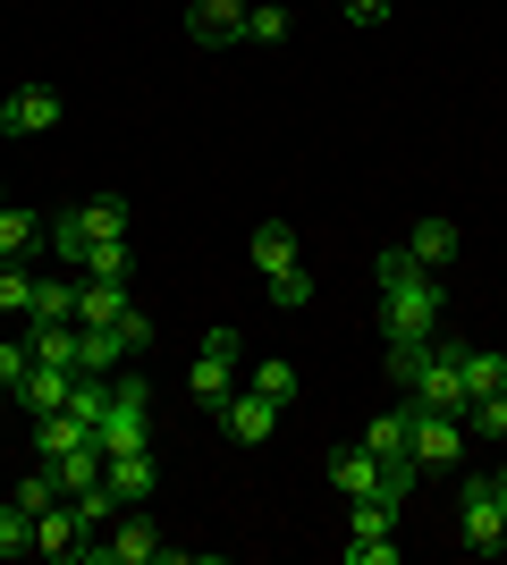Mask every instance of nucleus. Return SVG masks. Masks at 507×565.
Returning <instances> with one entry per match:
<instances>
[{"mask_svg": "<svg viewBox=\"0 0 507 565\" xmlns=\"http://www.w3.org/2000/svg\"><path fill=\"white\" fill-rule=\"evenodd\" d=\"M381 338H389V380H398V388H406V380L432 363V347L448 338V287H440V270H423L406 245L381 254Z\"/></svg>", "mask_w": 507, "mask_h": 565, "instance_id": "1", "label": "nucleus"}, {"mask_svg": "<svg viewBox=\"0 0 507 565\" xmlns=\"http://www.w3.org/2000/svg\"><path fill=\"white\" fill-rule=\"evenodd\" d=\"M457 541L474 557H499L507 548V498L490 490V472H465L457 481Z\"/></svg>", "mask_w": 507, "mask_h": 565, "instance_id": "2", "label": "nucleus"}, {"mask_svg": "<svg viewBox=\"0 0 507 565\" xmlns=\"http://www.w3.org/2000/svg\"><path fill=\"white\" fill-rule=\"evenodd\" d=\"M237 354H245V338H237V330H203V354L187 363V397L220 414V405L237 397Z\"/></svg>", "mask_w": 507, "mask_h": 565, "instance_id": "3", "label": "nucleus"}, {"mask_svg": "<svg viewBox=\"0 0 507 565\" xmlns=\"http://www.w3.org/2000/svg\"><path fill=\"white\" fill-rule=\"evenodd\" d=\"M406 405L414 414H465V372H457V338H440L432 363L406 380Z\"/></svg>", "mask_w": 507, "mask_h": 565, "instance_id": "4", "label": "nucleus"}, {"mask_svg": "<svg viewBox=\"0 0 507 565\" xmlns=\"http://www.w3.org/2000/svg\"><path fill=\"white\" fill-rule=\"evenodd\" d=\"M85 557H94V565H161L169 541L152 532L145 515H119V532H94V541H85Z\"/></svg>", "mask_w": 507, "mask_h": 565, "instance_id": "5", "label": "nucleus"}, {"mask_svg": "<svg viewBox=\"0 0 507 565\" xmlns=\"http://www.w3.org/2000/svg\"><path fill=\"white\" fill-rule=\"evenodd\" d=\"M465 472V414H414V472Z\"/></svg>", "mask_w": 507, "mask_h": 565, "instance_id": "6", "label": "nucleus"}, {"mask_svg": "<svg viewBox=\"0 0 507 565\" xmlns=\"http://www.w3.org/2000/svg\"><path fill=\"white\" fill-rule=\"evenodd\" d=\"M220 430L237 439V448H271V430H279V405L263 388H237V397L220 405Z\"/></svg>", "mask_w": 507, "mask_h": 565, "instance_id": "7", "label": "nucleus"}, {"mask_svg": "<svg viewBox=\"0 0 507 565\" xmlns=\"http://www.w3.org/2000/svg\"><path fill=\"white\" fill-rule=\"evenodd\" d=\"M187 34H194L203 51L245 43V0H187Z\"/></svg>", "mask_w": 507, "mask_h": 565, "instance_id": "8", "label": "nucleus"}, {"mask_svg": "<svg viewBox=\"0 0 507 565\" xmlns=\"http://www.w3.org/2000/svg\"><path fill=\"white\" fill-rule=\"evenodd\" d=\"M68 397H76V372H68V363H34V372L18 380V397H9V405H25V414H60Z\"/></svg>", "mask_w": 507, "mask_h": 565, "instance_id": "9", "label": "nucleus"}, {"mask_svg": "<svg viewBox=\"0 0 507 565\" xmlns=\"http://www.w3.org/2000/svg\"><path fill=\"white\" fill-rule=\"evenodd\" d=\"M102 481H110V498H119V507H145V498L161 490V465H152V448H127V456H110V472H102Z\"/></svg>", "mask_w": 507, "mask_h": 565, "instance_id": "10", "label": "nucleus"}, {"mask_svg": "<svg viewBox=\"0 0 507 565\" xmlns=\"http://www.w3.org/2000/svg\"><path fill=\"white\" fill-rule=\"evenodd\" d=\"M321 472H330V490H338V498H381V456L363 448V439H356V448H338Z\"/></svg>", "mask_w": 507, "mask_h": 565, "instance_id": "11", "label": "nucleus"}, {"mask_svg": "<svg viewBox=\"0 0 507 565\" xmlns=\"http://www.w3.org/2000/svg\"><path fill=\"white\" fill-rule=\"evenodd\" d=\"M34 548H43V557H85V523H76L68 498H51L43 515H34Z\"/></svg>", "mask_w": 507, "mask_h": 565, "instance_id": "12", "label": "nucleus"}, {"mask_svg": "<svg viewBox=\"0 0 507 565\" xmlns=\"http://www.w3.org/2000/svg\"><path fill=\"white\" fill-rule=\"evenodd\" d=\"M127 312V287L119 279H76V330H110Z\"/></svg>", "mask_w": 507, "mask_h": 565, "instance_id": "13", "label": "nucleus"}, {"mask_svg": "<svg viewBox=\"0 0 507 565\" xmlns=\"http://www.w3.org/2000/svg\"><path fill=\"white\" fill-rule=\"evenodd\" d=\"M457 372H465V405H483V397H499V388H507V354L457 347Z\"/></svg>", "mask_w": 507, "mask_h": 565, "instance_id": "14", "label": "nucleus"}, {"mask_svg": "<svg viewBox=\"0 0 507 565\" xmlns=\"http://www.w3.org/2000/svg\"><path fill=\"white\" fill-rule=\"evenodd\" d=\"M406 254L423 262V270H448V262H457V220H414V228H406Z\"/></svg>", "mask_w": 507, "mask_h": 565, "instance_id": "15", "label": "nucleus"}, {"mask_svg": "<svg viewBox=\"0 0 507 565\" xmlns=\"http://www.w3.org/2000/svg\"><path fill=\"white\" fill-rule=\"evenodd\" d=\"M60 321H76V279H34L25 330H60Z\"/></svg>", "mask_w": 507, "mask_h": 565, "instance_id": "16", "label": "nucleus"}, {"mask_svg": "<svg viewBox=\"0 0 507 565\" xmlns=\"http://www.w3.org/2000/svg\"><path fill=\"white\" fill-rule=\"evenodd\" d=\"M85 439H94V430L76 423L68 405H60V414H34V456H43V465H51V456H68V448H85Z\"/></svg>", "mask_w": 507, "mask_h": 565, "instance_id": "17", "label": "nucleus"}, {"mask_svg": "<svg viewBox=\"0 0 507 565\" xmlns=\"http://www.w3.org/2000/svg\"><path fill=\"white\" fill-rule=\"evenodd\" d=\"M9 110H18V136H51V127H60V94H51V85H18Z\"/></svg>", "mask_w": 507, "mask_h": 565, "instance_id": "18", "label": "nucleus"}, {"mask_svg": "<svg viewBox=\"0 0 507 565\" xmlns=\"http://www.w3.org/2000/svg\"><path fill=\"white\" fill-rule=\"evenodd\" d=\"M119 354H127V338H119V321L110 330H76V372H119Z\"/></svg>", "mask_w": 507, "mask_h": 565, "instance_id": "19", "label": "nucleus"}, {"mask_svg": "<svg viewBox=\"0 0 507 565\" xmlns=\"http://www.w3.org/2000/svg\"><path fill=\"white\" fill-rule=\"evenodd\" d=\"M43 245H51V262H68V270H85V254H94V236H85V212H60L43 228Z\"/></svg>", "mask_w": 507, "mask_h": 565, "instance_id": "20", "label": "nucleus"}, {"mask_svg": "<svg viewBox=\"0 0 507 565\" xmlns=\"http://www.w3.org/2000/svg\"><path fill=\"white\" fill-rule=\"evenodd\" d=\"M288 262H296V228L288 220H254V270L271 279V270H288Z\"/></svg>", "mask_w": 507, "mask_h": 565, "instance_id": "21", "label": "nucleus"}, {"mask_svg": "<svg viewBox=\"0 0 507 565\" xmlns=\"http://www.w3.org/2000/svg\"><path fill=\"white\" fill-rule=\"evenodd\" d=\"M43 228H51V220H34V212L9 203V212H0V262H25L34 245H43Z\"/></svg>", "mask_w": 507, "mask_h": 565, "instance_id": "22", "label": "nucleus"}, {"mask_svg": "<svg viewBox=\"0 0 507 565\" xmlns=\"http://www.w3.org/2000/svg\"><path fill=\"white\" fill-rule=\"evenodd\" d=\"M76 212H85V236H94V245H127V203L119 194H94V203H76Z\"/></svg>", "mask_w": 507, "mask_h": 565, "instance_id": "23", "label": "nucleus"}, {"mask_svg": "<svg viewBox=\"0 0 507 565\" xmlns=\"http://www.w3.org/2000/svg\"><path fill=\"white\" fill-rule=\"evenodd\" d=\"M296 18L279 9V0H245V43H288Z\"/></svg>", "mask_w": 507, "mask_h": 565, "instance_id": "24", "label": "nucleus"}, {"mask_svg": "<svg viewBox=\"0 0 507 565\" xmlns=\"http://www.w3.org/2000/svg\"><path fill=\"white\" fill-rule=\"evenodd\" d=\"M347 532H356V541H381V532H398V507H389V498H347Z\"/></svg>", "mask_w": 507, "mask_h": 565, "instance_id": "25", "label": "nucleus"}, {"mask_svg": "<svg viewBox=\"0 0 507 565\" xmlns=\"http://www.w3.org/2000/svg\"><path fill=\"white\" fill-rule=\"evenodd\" d=\"M254 388H263L271 405H296V388H305V380H296L288 354H263V363H254Z\"/></svg>", "mask_w": 507, "mask_h": 565, "instance_id": "26", "label": "nucleus"}, {"mask_svg": "<svg viewBox=\"0 0 507 565\" xmlns=\"http://www.w3.org/2000/svg\"><path fill=\"white\" fill-rule=\"evenodd\" d=\"M271 305H279V312H305V305H314V270H305V262L271 270Z\"/></svg>", "mask_w": 507, "mask_h": 565, "instance_id": "27", "label": "nucleus"}, {"mask_svg": "<svg viewBox=\"0 0 507 565\" xmlns=\"http://www.w3.org/2000/svg\"><path fill=\"white\" fill-rule=\"evenodd\" d=\"M34 279H43V270H25V262H0V312H9V321H25V305H34Z\"/></svg>", "mask_w": 507, "mask_h": 565, "instance_id": "28", "label": "nucleus"}, {"mask_svg": "<svg viewBox=\"0 0 507 565\" xmlns=\"http://www.w3.org/2000/svg\"><path fill=\"white\" fill-rule=\"evenodd\" d=\"M68 507H76V523H85V541H94V532H110V515H119V498H110V481H94V490H76Z\"/></svg>", "mask_w": 507, "mask_h": 565, "instance_id": "29", "label": "nucleus"}, {"mask_svg": "<svg viewBox=\"0 0 507 565\" xmlns=\"http://www.w3.org/2000/svg\"><path fill=\"white\" fill-rule=\"evenodd\" d=\"M465 430L490 439V448H507V388H499V397H483V405H465Z\"/></svg>", "mask_w": 507, "mask_h": 565, "instance_id": "30", "label": "nucleus"}, {"mask_svg": "<svg viewBox=\"0 0 507 565\" xmlns=\"http://www.w3.org/2000/svg\"><path fill=\"white\" fill-rule=\"evenodd\" d=\"M34 338V363H68L76 372V321H60V330H25Z\"/></svg>", "mask_w": 507, "mask_h": 565, "instance_id": "31", "label": "nucleus"}, {"mask_svg": "<svg viewBox=\"0 0 507 565\" xmlns=\"http://www.w3.org/2000/svg\"><path fill=\"white\" fill-rule=\"evenodd\" d=\"M51 498H60V472H25V481H18V490H9V507H25V515H43V507H51Z\"/></svg>", "mask_w": 507, "mask_h": 565, "instance_id": "32", "label": "nucleus"}, {"mask_svg": "<svg viewBox=\"0 0 507 565\" xmlns=\"http://www.w3.org/2000/svg\"><path fill=\"white\" fill-rule=\"evenodd\" d=\"M127 270H136V254H127V245H94L76 279H119V287H127Z\"/></svg>", "mask_w": 507, "mask_h": 565, "instance_id": "33", "label": "nucleus"}, {"mask_svg": "<svg viewBox=\"0 0 507 565\" xmlns=\"http://www.w3.org/2000/svg\"><path fill=\"white\" fill-rule=\"evenodd\" d=\"M34 372V338H0V388L18 397V380Z\"/></svg>", "mask_w": 507, "mask_h": 565, "instance_id": "34", "label": "nucleus"}, {"mask_svg": "<svg viewBox=\"0 0 507 565\" xmlns=\"http://www.w3.org/2000/svg\"><path fill=\"white\" fill-rule=\"evenodd\" d=\"M34 548V515L25 507H0V557H25Z\"/></svg>", "mask_w": 507, "mask_h": 565, "instance_id": "35", "label": "nucleus"}, {"mask_svg": "<svg viewBox=\"0 0 507 565\" xmlns=\"http://www.w3.org/2000/svg\"><path fill=\"white\" fill-rule=\"evenodd\" d=\"M119 338H127V354H145V347H152V321L127 305V312H119Z\"/></svg>", "mask_w": 507, "mask_h": 565, "instance_id": "36", "label": "nucleus"}, {"mask_svg": "<svg viewBox=\"0 0 507 565\" xmlns=\"http://www.w3.org/2000/svg\"><path fill=\"white\" fill-rule=\"evenodd\" d=\"M338 9H347L356 25H381V18H389V0H338Z\"/></svg>", "mask_w": 507, "mask_h": 565, "instance_id": "37", "label": "nucleus"}, {"mask_svg": "<svg viewBox=\"0 0 507 565\" xmlns=\"http://www.w3.org/2000/svg\"><path fill=\"white\" fill-rule=\"evenodd\" d=\"M0 136H18V110H9V94H0Z\"/></svg>", "mask_w": 507, "mask_h": 565, "instance_id": "38", "label": "nucleus"}, {"mask_svg": "<svg viewBox=\"0 0 507 565\" xmlns=\"http://www.w3.org/2000/svg\"><path fill=\"white\" fill-rule=\"evenodd\" d=\"M490 490H499V498H507V465H499V472H490Z\"/></svg>", "mask_w": 507, "mask_h": 565, "instance_id": "39", "label": "nucleus"}, {"mask_svg": "<svg viewBox=\"0 0 507 565\" xmlns=\"http://www.w3.org/2000/svg\"><path fill=\"white\" fill-rule=\"evenodd\" d=\"M0 212H9V186H0Z\"/></svg>", "mask_w": 507, "mask_h": 565, "instance_id": "40", "label": "nucleus"}, {"mask_svg": "<svg viewBox=\"0 0 507 565\" xmlns=\"http://www.w3.org/2000/svg\"><path fill=\"white\" fill-rule=\"evenodd\" d=\"M0 405H9V388H0Z\"/></svg>", "mask_w": 507, "mask_h": 565, "instance_id": "41", "label": "nucleus"}]
</instances>
